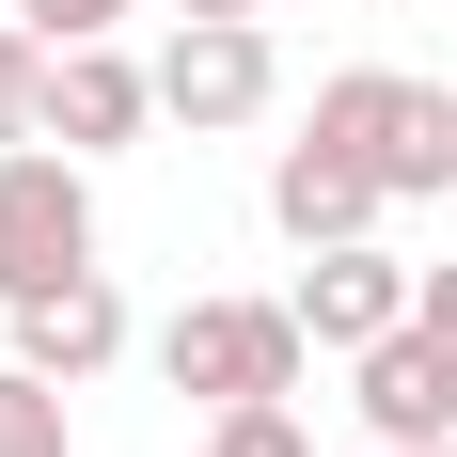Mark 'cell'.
I'll list each match as a JSON object with an SVG mask.
<instances>
[{
  "label": "cell",
  "mask_w": 457,
  "mask_h": 457,
  "mask_svg": "<svg viewBox=\"0 0 457 457\" xmlns=\"http://www.w3.org/2000/svg\"><path fill=\"white\" fill-rule=\"evenodd\" d=\"M316 127L347 142L395 205H442V189H457V95L411 79V63H347V79H316Z\"/></svg>",
  "instance_id": "cell-1"
},
{
  "label": "cell",
  "mask_w": 457,
  "mask_h": 457,
  "mask_svg": "<svg viewBox=\"0 0 457 457\" xmlns=\"http://www.w3.org/2000/svg\"><path fill=\"white\" fill-rule=\"evenodd\" d=\"M63 269H95V158L0 142V300H47Z\"/></svg>",
  "instance_id": "cell-2"
},
{
  "label": "cell",
  "mask_w": 457,
  "mask_h": 457,
  "mask_svg": "<svg viewBox=\"0 0 457 457\" xmlns=\"http://www.w3.org/2000/svg\"><path fill=\"white\" fill-rule=\"evenodd\" d=\"M300 363H316L300 300H189V316L158 331V378L205 395V411H237V395H300Z\"/></svg>",
  "instance_id": "cell-3"
},
{
  "label": "cell",
  "mask_w": 457,
  "mask_h": 457,
  "mask_svg": "<svg viewBox=\"0 0 457 457\" xmlns=\"http://www.w3.org/2000/svg\"><path fill=\"white\" fill-rule=\"evenodd\" d=\"M269 95H284L269 16H174V47H158V111L174 127H253Z\"/></svg>",
  "instance_id": "cell-4"
},
{
  "label": "cell",
  "mask_w": 457,
  "mask_h": 457,
  "mask_svg": "<svg viewBox=\"0 0 457 457\" xmlns=\"http://www.w3.org/2000/svg\"><path fill=\"white\" fill-rule=\"evenodd\" d=\"M284 300H300V331H316L331 363H363L378 331H411L426 269H411V253H378V237H331V253H300V284H284Z\"/></svg>",
  "instance_id": "cell-5"
},
{
  "label": "cell",
  "mask_w": 457,
  "mask_h": 457,
  "mask_svg": "<svg viewBox=\"0 0 457 457\" xmlns=\"http://www.w3.org/2000/svg\"><path fill=\"white\" fill-rule=\"evenodd\" d=\"M0 316H16V363H32V378H63V395L127 363V284H111V269H63L47 300H0Z\"/></svg>",
  "instance_id": "cell-6"
},
{
  "label": "cell",
  "mask_w": 457,
  "mask_h": 457,
  "mask_svg": "<svg viewBox=\"0 0 457 457\" xmlns=\"http://www.w3.org/2000/svg\"><path fill=\"white\" fill-rule=\"evenodd\" d=\"M269 221L300 237V253H331V237H378V221H395V189H378L331 127H300V142L269 158Z\"/></svg>",
  "instance_id": "cell-7"
},
{
  "label": "cell",
  "mask_w": 457,
  "mask_h": 457,
  "mask_svg": "<svg viewBox=\"0 0 457 457\" xmlns=\"http://www.w3.org/2000/svg\"><path fill=\"white\" fill-rule=\"evenodd\" d=\"M158 127V63H127L111 32H79L63 63H47V142H79V158H111V142Z\"/></svg>",
  "instance_id": "cell-8"
},
{
  "label": "cell",
  "mask_w": 457,
  "mask_h": 457,
  "mask_svg": "<svg viewBox=\"0 0 457 457\" xmlns=\"http://www.w3.org/2000/svg\"><path fill=\"white\" fill-rule=\"evenodd\" d=\"M347 378H363V426H378V442H457V347H442L426 316H411V331H378Z\"/></svg>",
  "instance_id": "cell-9"
},
{
  "label": "cell",
  "mask_w": 457,
  "mask_h": 457,
  "mask_svg": "<svg viewBox=\"0 0 457 457\" xmlns=\"http://www.w3.org/2000/svg\"><path fill=\"white\" fill-rule=\"evenodd\" d=\"M0 457H79V426H63V378L0 363Z\"/></svg>",
  "instance_id": "cell-10"
},
{
  "label": "cell",
  "mask_w": 457,
  "mask_h": 457,
  "mask_svg": "<svg viewBox=\"0 0 457 457\" xmlns=\"http://www.w3.org/2000/svg\"><path fill=\"white\" fill-rule=\"evenodd\" d=\"M189 457H316V442H300V395H237V411H205Z\"/></svg>",
  "instance_id": "cell-11"
},
{
  "label": "cell",
  "mask_w": 457,
  "mask_h": 457,
  "mask_svg": "<svg viewBox=\"0 0 457 457\" xmlns=\"http://www.w3.org/2000/svg\"><path fill=\"white\" fill-rule=\"evenodd\" d=\"M47 63H63V47L16 16V32H0V142H47Z\"/></svg>",
  "instance_id": "cell-12"
},
{
  "label": "cell",
  "mask_w": 457,
  "mask_h": 457,
  "mask_svg": "<svg viewBox=\"0 0 457 457\" xmlns=\"http://www.w3.org/2000/svg\"><path fill=\"white\" fill-rule=\"evenodd\" d=\"M16 16H32V32H47V47H79V32H127L142 0H16Z\"/></svg>",
  "instance_id": "cell-13"
},
{
  "label": "cell",
  "mask_w": 457,
  "mask_h": 457,
  "mask_svg": "<svg viewBox=\"0 0 457 457\" xmlns=\"http://www.w3.org/2000/svg\"><path fill=\"white\" fill-rule=\"evenodd\" d=\"M411 316H426V331H442V347H457V253H442V269H426V300H411Z\"/></svg>",
  "instance_id": "cell-14"
},
{
  "label": "cell",
  "mask_w": 457,
  "mask_h": 457,
  "mask_svg": "<svg viewBox=\"0 0 457 457\" xmlns=\"http://www.w3.org/2000/svg\"><path fill=\"white\" fill-rule=\"evenodd\" d=\"M174 16H269V0H174Z\"/></svg>",
  "instance_id": "cell-15"
},
{
  "label": "cell",
  "mask_w": 457,
  "mask_h": 457,
  "mask_svg": "<svg viewBox=\"0 0 457 457\" xmlns=\"http://www.w3.org/2000/svg\"><path fill=\"white\" fill-rule=\"evenodd\" d=\"M378 457H457V442H378Z\"/></svg>",
  "instance_id": "cell-16"
}]
</instances>
